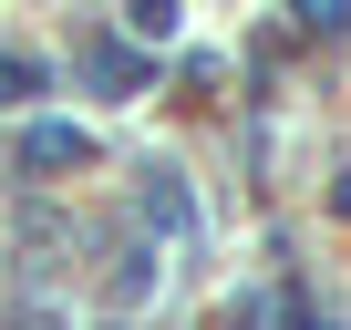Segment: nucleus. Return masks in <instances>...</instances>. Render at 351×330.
I'll list each match as a JSON object with an SVG mask.
<instances>
[{
	"label": "nucleus",
	"mask_w": 351,
	"mask_h": 330,
	"mask_svg": "<svg viewBox=\"0 0 351 330\" xmlns=\"http://www.w3.org/2000/svg\"><path fill=\"white\" fill-rule=\"evenodd\" d=\"M124 21H134L145 42H165V31H176V0H124Z\"/></svg>",
	"instance_id": "7ed1b4c3"
},
{
	"label": "nucleus",
	"mask_w": 351,
	"mask_h": 330,
	"mask_svg": "<svg viewBox=\"0 0 351 330\" xmlns=\"http://www.w3.org/2000/svg\"><path fill=\"white\" fill-rule=\"evenodd\" d=\"M289 11H300V31H341V21H351V0H289Z\"/></svg>",
	"instance_id": "20e7f679"
},
{
	"label": "nucleus",
	"mask_w": 351,
	"mask_h": 330,
	"mask_svg": "<svg viewBox=\"0 0 351 330\" xmlns=\"http://www.w3.org/2000/svg\"><path fill=\"white\" fill-rule=\"evenodd\" d=\"M62 165H83V134L73 124H32L21 134V176H62Z\"/></svg>",
	"instance_id": "f257e3e1"
},
{
	"label": "nucleus",
	"mask_w": 351,
	"mask_h": 330,
	"mask_svg": "<svg viewBox=\"0 0 351 330\" xmlns=\"http://www.w3.org/2000/svg\"><path fill=\"white\" fill-rule=\"evenodd\" d=\"M42 93V62L32 52H0V103H32Z\"/></svg>",
	"instance_id": "f03ea898"
},
{
	"label": "nucleus",
	"mask_w": 351,
	"mask_h": 330,
	"mask_svg": "<svg viewBox=\"0 0 351 330\" xmlns=\"http://www.w3.org/2000/svg\"><path fill=\"white\" fill-rule=\"evenodd\" d=\"M32 330H52V320H32Z\"/></svg>",
	"instance_id": "39448f33"
}]
</instances>
